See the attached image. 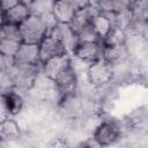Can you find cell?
<instances>
[{
  "mask_svg": "<svg viewBox=\"0 0 148 148\" xmlns=\"http://www.w3.org/2000/svg\"><path fill=\"white\" fill-rule=\"evenodd\" d=\"M22 42L39 44V42L49 34V28L43 17L29 15L20 25Z\"/></svg>",
  "mask_w": 148,
  "mask_h": 148,
  "instance_id": "6da1fadb",
  "label": "cell"
},
{
  "mask_svg": "<svg viewBox=\"0 0 148 148\" xmlns=\"http://www.w3.org/2000/svg\"><path fill=\"white\" fill-rule=\"evenodd\" d=\"M13 62L18 66H35L40 62L38 44L22 42L13 57Z\"/></svg>",
  "mask_w": 148,
  "mask_h": 148,
  "instance_id": "7a4b0ae2",
  "label": "cell"
},
{
  "mask_svg": "<svg viewBox=\"0 0 148 148\" xmlns=\"http://www.w3.org/2000/svg\"><path fill=\"white\" fill-rule=\"evenodd\" d=\"M88 79L92 84L99 86L108 83L112 77V66L104 59L92 61L88 68Z\"/></svg>",
  "mask_w": 148,
  "mask_h": 148,
  "instance_id": "3957f363",
  "label": "cell"
},
{
  "mask_svg": "<svg viewBox=\"0 0 148 148\" xmlns=\"http://www.w3.org/2000/svg\"><path fill=\"white\" fill-rule=\"evenodd\" d=\"M71 67V59L67 53H62L56 57H52L43 62V71L46 77L54 81L62 72Z\"/></svg>",
  "mask_w": 148,
  "mask_h": 148,
  "instance_id": "277c9868",
  "label": "cell"
},
{
  "mask_svg": "<svg viewBox=\"0 0 148 148\" xmlns=\"http://www.w3.org/2000/svg\"><path fill=\"white\" fill-rule=\"evenodd\" d=\"M38 47H39V61L40 62H44L52 57L66 53L61 42L49 34L39 42Z\"/></svg>",
  "mask_w": 148,
  "mask_h": 148,
  "instance_id": "5b68a950",
  "label": "cell"
},
{
  "mask_svg": "<svg viewBox=\"0 0 148 148\" xmlns=\"http://www.w3.org/2000/svg\"><path fill=\"white\" fill-rule=\"evenodd\" d=\"M73 53L82 61H95L102 59L103 45L101 42L97 43H79Z\"/></svg>",
  "mask_w": 148,
  "mask_h": 148,
  "instance_id": "8992f818",
  "label": "cell"
},
{
  "mask_svg": "<svg viewBox=\"0 0 148 148\" xmlns=\"http://www.w3.org/2000/svg\"><path fill=\"white\" fill-rule=\"evenodd\" d=\"M76 10L77 7L72 0H54L52 14L57 22L69 23L73 20Z\"/></svg>",
  "mask_w": 148,
  "mask_h": 148,
  "instance_id": "52a82bcc",
  "label": "cell"
},
{
  "mask_svg": "<svg viewBox=\"0 0 148 148\" xmlns=\"http://www.w3.org/2000/svg\"><path fill=\"white\" fill-rule=\"evenodd\" d=\"M119 135V131L118 128L111 124V123H102L95 132L94 135V140L97 142V145L101 146H106V145H111L113 143Z\"/></svg>",
  "mask_w": 148,
  "mask_h": 148,
  "instance_id": "ba28073f",
  "label": "cell"
},
{
  "mask_svg": "<svg viewBox=\"0 0 148 148\" xmlns=\"http://www.w3.org/2000/svg\"><path fill=\"white\" fill-rule=\"evenodd\" d=\"M29 15H30V10L28 5L20 2L14 7L5 10V23L20 25Z\"/></svg>",
  "mask_w": 148,
  "mask_h": 148,
  "instance_id": "9c48e42d",
  "label": "cell"
},
{
  "mask_svg": "<svg viewBox=\"0 0 148 148\" xmlns=\"http://www.w3.org/2000/svg\"><path fill=\"white\" fill-rule=\"evenodd\" d=\"M58 89L61 92H72V90L74 89L75 84H76V76L74 73V69L72 68V66L66 69L65 72H62L56 80H54Z\"/></svg>",
  "mask_w": 148,
  "mask_h": 148,
  "instance_id": "30bf717a",
  "label": "cell"
},
{
  "mask_svg": "<svg viewBox=\"0 0 148 148\" xmlns=\"http://www.w3.org/2000/svg\"><path fill=\"white\" fill-rule=\"evenodd\" d=\"M53 5L54 0H32L28 7L31 15L44 17L52 14Z\"/></svg>",
  "mask_w": 148,
  "mask_h": 148,
  "instance_id": "8fae6325",
  "label": "cell"
},
{
  "mask_svg": "<svg viewBox=\"0 0 148 148\" xmlns=\"http://www.w3.org/2000/svg\"><path fill=\"white\" fill-rule=\"evenodd\" d=\"M91 27L94 28V30L97 32V35L101 37V39L109 32V30L112 28L111 25V21L109 18V16L105 13H99L98 15H96L92 20H91Z\"/></svg>",
  "mask_w": 148,
  "mask_h": 148,
  "instance_id": "7c38bea8",
  "label": "cell"
},
{
  "mask_svg": "<svg viewBox=\"0 0 148 148\" xmlns=\"http://www.w3.org/2000/svg\"><path fill=\"white\" fill-rule=\"evenodd\" d=\"M21 43L22 42H20V40L7 38L5 36H2L0 32V54L3 56L5 58H12L13 59V57L16 53Z\"/></svg>",
  "mask_w": 148,
  "mask_h": 148,
  "instance_id": "4fadbf2b",
  "label": "cell"
},
{
  "mask_svg": "<svg viewBox=\"0 0 148 148\" xmlns=\"http://www.w3.org/2000/svg\"><path fill=\"white\" fill-rule=\"evenodd\" d=\"M79 43H97L101 42V37L97 35V32L91 27V23L84 27L82 30L77 32Z\"/></svg>",
  "mask_w": 148,
  "mask_h": 148,
  "instance_id": "5bb4252c",
  "label": "cell"
},
{
  "mask_svg": "<svg viewBox=\"0 0 148 148\" xmlns=\"http://www.w3.org/2000/svg\"><path fill=\"white\" fill-rule=\"evenodd\" d=\"M0 32H1L2 36H5V37H7V38H12V39L22 42L20 27L16 25V24L3 23V24L0 27Z\"/></svg>",
  "mask_w": 148,
  "mask_h": 148,
  "instance_id": "9a60e30c",
  "label": "cell"
},
{
  "mask_svg": "<svg viewBox=\"0 0 148 148\" xmlns=\"http://www.w3.org/2000/svg\"><path fill=\"white\" fill-rule=\"evenodd\" d=\"M5 104L7 106V110L12 113H17L23 104V101L20 96H17L16 94H8L5 98Z\"/></svg>",
  "mask_w": 148,
  "mask_h": 148,
  "instance_id": "2e32d148",
  "label": "cell"
},
{
  "mask_svg": "<svg viewBox=\"0 0 148 148\" xmlns=\"http://www.w3.org/2000/svg\"><path fill=\"white\" fill-rule=\"evenodd\" d=\"M20 2H21V0H1L0 8L5 12V10H7V9H9V8H12V7H14L15 5H17V3H20Z\"/></svg>",
  "mask_w": 148,
  "mask_h": 148,
  "instance_id": "e0dca14e",
  "label": "cell"
},
{
  "mask_svg": "<svg viewBox=\"0 0 148 148\" xmlns=\"http://www.w3.org/2000/svg\"><path fill=\"white\" fill-rule=\"evenodd\" d=\"M5 23V12L0 8V27Z\"/></svg>",
  "mask_w": 148,
  "mask_h": 148,
  "instance_id": "ac0fdd59",
  "label": "cell"
},
{
  "mask_svg": "<svg viewBox=\"0 0 148 148\" xmlns=\"http://www.w3.org/2000/svg\"><path fill=\"white\" fill-rule=\"evenodd\" d=\"M32 0H21V2H23V3H25V5H28L29 6V3L31 2Z\"/></svg>",
  "mask_w": 148,
  "mask_h": 148,
  "instance_id": "d6986e66",
  "label": "cell"
},
{
  "mask_svg": "<svg viewBox=\"0 0 148 148\" xmlns=\"http://www.w3.org/2000/svg\"><path fill=\"white\" fill-rule=\"evenodd\" d=\"M132 1H134V2H138V1H145V0H132Z\"/></svg>",
  "mask_w": 148,
  "mask_h": 148,
  "instance_id": "ffe728a7",
  "label": "cell"
},
{
  "mask_svg": "<svg viewBox=\"0 0 148 148\" xmlns=\"http://www.w3.org/2000/svg\"><path fill=\"white\" fill-rule=\"evenodd\" d=\"M0 5H1V0H0Z\"/></svg>",
  "mask_w": 148,
  "mask_h": 148,
  "instance_id": "44dd1931",
  "label": "cell"
}]
</instances>
